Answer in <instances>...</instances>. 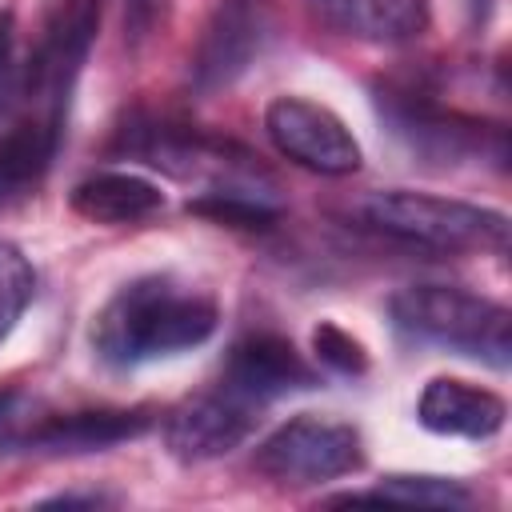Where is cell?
Listing matches in <instances>:
<instances>
[{
    "label": "cell",
    "mask_w": 512,
    "mask_h": 512,
    "mask_svg": "<svg viewBox=\"0 0 512 512\" xmlns=\"http://www.w3.org/2000/svg\"><path fill=\"white\" fill-rule=\"evenodd\" d=\"M216 324L220 312L212 296L168 276H140L96 312L92 348L100 352V360L132 368L204 344Z\"/></svg>",
    "instance_id": "6da1fadb"
},
{
    "label": "cell",
    "mask_w": 512,
    "mask_h": 512,
    "mask_svg": "<svg viewBox=\"0 0 512 512\" xmlns=\"http://www.w3.org/2000/svg\"><path fill=\"white\" fill-rule=\"evenodd\" d=\"M356 220L388 240L432 252H504L508 216L456 196H432L412 188L368 192L356 200Z\"/></svg>",
    "instance_id": "7a4b0ae2"
},
{
    "label": "cell",
    "mask_w": 512,
    "mask_h": 512,
    "mask_svg": "<svg viewBox=\"0 0 512 512\" xmlns=\"http://www.w3.org/2000/svg\"><path fill=\"white\" fill-rule=\"evenodd\" d=\"M388 312L400 332L424 344H440L492 368L512 364V312L500 300L452 284H408L388 300Z\"/></svg>",
    "instance_id": "3957f363"
},
{
    "label": "cell",
    "mask_w": 512,
    "mask_h": 512,
    "mask_svg": "<svg viewBox=\"0 0 512 512\" xmlns=\"http://www.w3.org/2000/svg\"><path fill=\"white\" fill-rule=\"evenodd\" d=\"M96 24H100V0H60L40 32V44L24 64L20 100L28 104V116L52 124L56 132H64L68 100L96 40Z\"/></svg>",
    "instance_id": "277c9868"
},
{
    "label": "cell",
    "mask_w": 512,
    "mask_h": 512,
    "mask_svg": "<svg viewBox=\"0 0 512 512\" xmlns=\"http://www.w3.org/2000/svg\"><path fill=\"white\" fill-rule=\"evenodd\" d=\"M252 464L276 484H324L364 468V440L352 424L296 416L256 448Z\"/></svg>",
    "instance_id": "5b68a950"
},
{
    "label": "cell",
    "mask_w": 512,
    "mask_h": 512,
    "mask_svg": "<svg viewBox=\"0 0 512 512\" xmlns=\"http://www.w3.org/2000/svg\"><path fill=\"white\" fill-rule=\"evenodd\" d=\"M264 132L280 156L320 176H352L360 168V144L348 124L304 96H276L264 108Z\"/></svg>",
    "instance_id": "8992f818"
},
{
    "label": "cell",
    "mask_w": 512,
    "mask_h": 512,
    "mask_svg": "<svg viewBox=\"0 0 512 512\" xmlns=\"http://www.w3.org/2000/svg\"><path fill=\"white\" fill-rule=\"evenodd\" d=\"M256 404L240 400L224 384L216 392H200L180 400L164 416V444L176 460H216L240 448L256 428Z\"/></svg>",
    "instance_id": "52a82bcc"
},
{
    "label": "cell",
    "mask_w": 512,
    "mask_h": 512,
    "mask_svg": "<svg viewBox=\"0 0 512 512\" xmlns=\"http://www.w3.org/2000/svg\"><path fill=\"white\" fill-rule=\"evenodd\" d=\"M380 112L388 116L392 132L412 144V152L432 160H460L468 152L484 148V128L460 112H448L432 100V92L412 84H384L380 88Z\"/></svg>",
    "instance_id": "ba28073f"
},
{
    "label": "cell",
    "mask_w": 512,
    "mask_h": 512,
    "mask_svg": "<svg viewBox=\"0 0 512 512\" xmlns=\"http://www.w3.org/2000/svg\"><path fill=\"white\" fill-rule=\"evenodd\" d=\"M220 384L260 408L276 396L316 388V368L280 332H248L244 340L232 344Z\"/></svg>",
    "instance_id": "9c48e42d"
},
{
    "label": "cell",
    "mask_w": 512,
    "mask_h": 512,
    "mask_svg": "<svg viewBox=\"0 0 512 512\" xmlns=\"http://www.w3.org/2000/svg\"><path fill=\"white\" fill-rule=\"evenodd\" d=\"M260 36H264L260 0H220L216 16L196 48V60H192L196 88L212 92V88L232 84L260 52Z\"/></svg>",
    "instance_id": "30bf717a"
},
{
    "label": "cell",
    "mask_w": 512,
    "mask_h": 512,
    "mask_svg": "<svg viewBox=\"0 0 512 512\" xmlns=\"http://www.w3.org/2000/svg\"><path fill=\"white\" fill-rule=\"evenodd\" d=\"M152 428V416L144 408H88V412H44L36 424L28 452L48 456H84L104 452L124 440H136Z\"/></svg>",
    "instance_id": "8fae6325"
},
{
    "label": "cell",
    "mask_w": 512,
    "mask_h": 512,
    "mask_svg": "<svg viewBox=\"0 0 512 512\" xmlns=\"http://www.w3.org/2000/svg\"><path fill=\"white\" fill-rule=\"evenodd\" d=\"M416 420L436 436L488 440V436H496L504 428L508 404L492 388H480V384H468V380H452V376H436L420 392Z\"/></svg>",
    "instance_id": "7c38bea8"
},
{
    "label": "cell",
    "mask_w": 512,
    "mask_h": 512,
    "mask_svg": "<svg viewBox=\"0 0 512 512\" xmlns=\"http://www.w3.org/2000/svg\"><path fill=\"white\" fill-rule=\"evenodd\" d=\"M308 4L328 28L364 44H412L432 24L428 0H308Z\"/></svg>",
    "instance_id": "4fadbf2b"
},
{
    "label": "cell",
    "mask_w": 512,
    "mask_h": 512,
    "mask_svg": "<svg viewBox=\"0 0 512 512\" xmlns=\"http://www.w3.org/2000/svg\"><path fill=\"white\" fill-rule=\"evenodd\" d=\"M60 136L52 124L28 116L16 128H8L0 136V216L20 208L28 196H36V188L44 184L52 156L60 148Z\"/></svg>",
    "instance_id": "5bb4252c"
},
{
    "label": "cell",
    "mask_w": 512,
    "mask_h": 512,
    "mask_svg": "<svg viewBox=\"0 0 512 512\" xmlns=\"http://www.w3.org/2000/svg\"><path fill=\"white\" fill-rule=\"evenodd\" d=\"M68 204L92 224H140L164 212V192L136 172H96L72 188Z\"/></svg>",
    "instance_id": "9a60e30c"
},
{
    "label": "cell",
    "mask_w": 512,
    "mask_h": 512,
    "mask_svg": "<svg viewBox=\"0 0 512 512\" xmlns=\"http://www.w3.org/2000/svg\"><path fill=\"white\" fill-rule=\"evenodd\" d=\"M188 212L212 220V224H228V228H244V232H268L280 220V208L268 204L260 192H252L248 184H220L208 188L204 196L188 200Z\"/></svg>",
    "instance_id": "2e32d148"
},
{
    "label": "cell",
    "mask_w": 512,
    "mask_h": 512,
    "mask_svg": "<svg viewBox=\"0 0 512 512\" xmlns=\"http://www.w3.org/2000/svg\"><path fill=\"white\" fill-rule=\"evenodd\" d=\"M340 500H404V504L464 508L472 500V492L460 480H444V476H388L372 492H348Z\"/></svg>",
    "instance_id": "e0dca14e"
},
{
    "label": "cell",
    "mask_w": 512,
    "mask_h": 512,
    "mask_svg": "<svg viewBox=\"0 0 512 512\" xmlns=\"http://www.w3.org/2000/svg\"><path fill=\"white\" fill-rule=\"evenodd\" d=\"M36 292V272L28 264V256L0 240V344L8 340V332L16 328V320L24 316V308L32 304Z\"/></svg>",
    "instance_id": "ac0fdd59"
},
{
    "label": "cell",
    "mask_w": 512,
    "mask_h": 512,
    "mask_svg": "<svg viewBox=\"0 0 512 512\" xmlns=\"http://www.w3.org/2000/svg\"><path fill=\"white\" fill-rule=\"evenodd\" d=\"M312 352H316V360L328 368V372H336V376H364L368 372V352H364V344L356 340V336H348L340 324H332V320H320L316 328H312Z\"/></svg>",
    "instance_id": "d6986e66"
},
{
    "label": "cell",
    "mask_w": 512,
    "mask_h": 512,
    "mask_svg": "<svg viewBox=\"0 0 512 512\" xmlns=\"http://www.w3.org/2000/svg\"><path fill=\"white\" fill-rule=\"evenodd\" d=\"M44 404L28 392L4 388L0 392V452H28V440L36 432V424L44 420Z\"/></svg>",
    "instance_id": "ffe728a7"
},
{
    "label": "cell",
    "mask_w": 512,
    "mask_h": 512,
    "mask_svg": "<svg viewBox=\"0 0 512 512\" xmlns=\"http://www.w3.org/2000/svg\"><path fill=\"white\" fill-rule=\"evenodd\" d=\"M24 92V68L16 64V20L12 12L0 16V116L20 100Z\"/></svg>",
    "instance_id": "44dd1931"
},
{
    "label": "cell",
    "mask_w": 512,
    "mask_h": 512,
    "mask_svg": "<svg viewBox=\"0 0 512 512\" xmlns=\"http://www.w3.org/2000/svg\"><path fill=\"white\" fill-rule=\"evenodd\" d=\"M156 12H160V0H124V28L132 40H144L148 28L156 24Z\"/></svg>",
    "instance_id": "7402d4cb"
},
{
    "label": "cell",
    "mask_w": 512,
    "mask_h": 512,
    "mask_svg": "<svg viewBox=\"0 0 512 512\" xmlns=\"http://www.w3.org/2000/svg\"><path fill=\"white\" fill-rule=\"evenodd\" d=\"M48 504H104L100 492H88V496H76V492H64V496H52Z\"/></svg>",
    "instance_id": "603a6c76"
},
{
    "label": "cell",
    "mask_w": 512,
    "mask_h": 512,
    "mask_svg": "<svg viewBox=\"0 0 512 512\" xmlns=\"http://www.w3.org/2000/svg\"><path fill=\"white\" fill-rule=\"evenodd\" d=\"M464 4H468V12H472V20L480 24V20L488 16V4H492V0H464Z\"/></svg>",
    "instance_id": "cb8c5ba5"
}]
</instances>
